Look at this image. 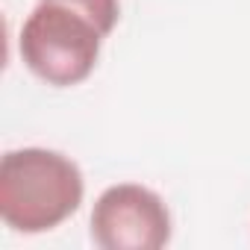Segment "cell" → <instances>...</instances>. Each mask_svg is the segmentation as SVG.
Listing matches in <instances>:
<instances>
[{
    "instance_id": "6da1fadb",
    "label": "cell",
    "mask_w": 250,
    "mask_h": 250,
    "mask_svg": "<svg viewBox=\"0 0 250 250\" xmlns=\"http://www.w3.org/2000/svg\"><path fill=\"white\" fill-rule=\"evenodd\" d=\"M85 200L83 168L62 150L18 147L0 159V218L18 235L62 227Z\"/></svg>"
},
{
    "instance_id": "7a4b0ae2",
    "label": "cell",
    "mask_w": 250,
    "mask_h": 250,
    "mask_svg": "<svg viewBox=\"0 0 250 250\" xmlns=\"http://www.w3.org/2000/svg\"><path fill=\"white\" fill-rule=\"evenodd\" d=\"M106 39L100 21L74 0H36L18 36V53L44 85L74 88L94 74Z\"/></svg>"
},
{
    "instance_id": "3957f363",
    "label": "cell",
    "mask_w": 250,
    "mask_h": 250,
    "mask_svg": "<svg viewBox=\"0 0 250 250\" xmlns=\"http://www.w3.org/2000/svg\"><path fill=\"white\" fill-rule=\"evenodd\" d=\"M88 235L100 250H162L174 218L159 191L142 183H115L91 206Z\"/></svg>"
},
{
    "instance_id": "277c9868",
    "label": "cell",
    "mask_w": 250,
    "mask_h": 250,
    "mask_svg": "<svg viewBox=\"0 0 250 250\" xmlns=\"http://www.w3.org/2000/svg\"><path fill=\"white\" fill-rule=\"evenodd\" d=\"M74 3H80L83 9H88L100 21V27L106 30V36L115 33V27L121 21V0H74Z\"/></svg>"
}]
</instances>
